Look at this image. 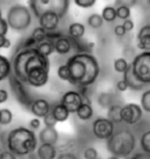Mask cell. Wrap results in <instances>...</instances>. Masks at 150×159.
I'll return each instance as SVG.
<instances>
[{
	"mask_svg": "<svg viewBox=\"0 0 150 159\" xmlns=\"http://www.w3.org/2000/svg\"><path fill=\"white\" fill-rule=\"evenodd\" d=\"M6 40H7V38H6L5 35L0 34V48H4V46H5Z\"/></svg>",
	"mask_w": 150,
	"mask_h": 159,
	"instance_id": "obj_47",
	"label": "cell"
},
{
	"mask_svg": "<svg viewBox=\"0 0 150 159\" xmlns=\"http://www.w3.org/2000/svg\"><path fill=\"white\" fill-rule=\"evenodd\" d=\"M6 20L10 29L14 32H24L32 24V14L29 7L21 4L11 6L6 14Z\"/></svg>",
	"mask_w": 150,
	"mask_h": 159,
	"instance_id": "obj_5",
	"label": "cell"
},
{
	"mask_svg": "<svg viewBox=\"0 0 150 159\" xmlns=\"http://www.w3.org/2000/svg\"><path fill=\"white\" fill-rule=\"evenodd\" d=\"M8 83L11 86V91L13 93L14 98L17 99L18 102H20L22 107L31 110L32 102H34L33 97L31 96V93L28 91V89L25 86V83H22L18 79L17 77L13 74V72L11 73L10 78H8Z\"/></svg>",
	"mask_w": 150,
	"mask_h": 159,
	"instance_id": "obj_7",
	"label": "cell"
},
{
	"mask_svg": "<svg viewBox=\"0 0 150 159\" xmlns=\"http://www.w3.org/2000/svg\"><path fill=\"white\" fill-rule=\"evenodd\" d=\"M141 107L143 111L150 113V90L144 91L141 97Z\"/></svg>",
	"mask_w": 150,
	"mask_h": 159,
	"instance_id": "obj_34",
	"label": "cell"
},
{
	"mask_svg": "<svg viewBox=\"0 0 150 159\" xmlns=\"http://www.w3.org/2000/svg\"><path fill=\"white\" fill-rule=\"evenodd\" d=\"M139 144H141V148H142L143 153L150 154V130L145 131L144 133L141 136Z\"/></svg>",
	"mask_w": 150,
	"mask_h": 159,
	"instance_id": "obj_32",
	"label": "cell"
},
{
	"mask_svg": "<svg viewBox=\"0 0 150 159\" xmlns=\"http://www.w3.org/2000/svg\"><path fill=\"white\" fill-rule=\"evenodd\" d=\"M13 119V113L8 108H1V123L0 125H8Z\"/></svg>",
	"mask_w": 150,
	"mask_h": 159,
	"instance_id": "obj_35",
	"label": "cell"
},
{
	"mask_svg": "<svg viewBox=\"0 0 150 159\" xmlns=\"http://www.w3.org/2000/svg\"><path fill=\"white\" fill-rule=\"evenodd\" d=\"M52 112L54 114L55 119L58 120V123H63V121H66V120L69 118V114H71V112L62 105L61 102L53 105Z\"/></svg>",
	"mask_w": 150,
	"mask_h": 159,
	"instance_id": "obj_21",
	"label": "cell"
},
{
	"mask_svg": "<svg viewBox=\"0 0 150 159\" xmlns=\"http://www.w3.org/2000/svg\"><path fill=\"white\" fill-rule=\"evenodd\" d=\"M0 123H1V108H0Z\"/></svg>",
	"mask_w": 150,
	"mask_h": 159,
	"instance_id": "obj_53",
	"label": "cell"
},
{
	"mask_svg": "<svg viewBox=\"0 0 150 159\" xmlns=\"http://www.w3.org/2000/svg\"><path fill=\"white\" fill-rule=\"evenodd\" d=\"M114 33H115L116 37H124L126 33H127V31L123 27V25H117V26H115V29H114Z\"/></svg>",
	"mask_w": 150,
	"mask_h": 159,
	"instance_id": "obj_42",
	"label": "cell"
},
{
	"mask_svg": "<svg viewBox=\"0 0 150 159\" xmlns=\"http://www.w3.org/2000/svg\"><path fill=\"white\" fill-rule=\"evenodd\" d=\"M107 159H121V158H118V157H115V156H110L109 158H107Z\"/></svg>",
	"mask_w": 150,
	"mask_h": 159,
	"instance_id": "obj_51",
	"label": "cell"
},
{
	"mask_svg": "<svg viewBox=\"0 0 150 159\" xmlns=\"http://www.w3.org/2000/svg\"><path fill=\"white\" fill-rule=\"evenodd\" d=\"M44 124L46 127H55L56 126L58 120L55 119V117H54V114H53L52 111L44 118Z\"/></svg>",
	"mask_w": 150,
	"mask_h": 159,
	"instance_id": "obj_36",
	"label": "cell"
},
{
	"mask_svg": "<svg viewBox=\"0 0 150 159\" xmlns=\"http://www.w3.org/2000/svg\"><path fill=\"white\" fill-rule=\"evenodd\" d=\"M86 33V27L81 23H72L68 26V35L73 39H82Z\"/></svg>",
	"mask_w": 150,
	"mask_h": 159,
	"instance_id": "obj_22",
	"label": "cell"
},
{
	"mask_svg": "<svg viewBox=\"0 0 150 159\" xmlns=\"http://www.w3.org/2000/svg\"><path fill=\"white\" fill-rule=\"evenodd\" d=\"M137 48L142 52H150V25H145L139 31Z\"/></svg>",
	"mask_w": 150,
	"mask_h": 159,
	"instance_id": "obj_17",
	"label": "cell"
},
{
	"mask_svg": "<svg viewBox=\"0 0 150 159\" xmlns=\"http://www.w3.org/2000/svg\"><path fill=\"white\" fill-rule=\"evenodd\" d=\"M116 89L120 92H126L129 89V86L127 84V81L124 79H122V80H118L116 83Z\"/></svg>",
	"mask_w": 150,
	"mask_h": 159,
	"instance_id": "obj_41",
	"label": "cell"
},
{
	"mask_svg": "<svg viewBox=\"0 0 150 159\" xmlns=\"http://www.w3.org/2000/svg\"><path fill=\"white\" fill-rule=\"evenodd\" d=\"M2 19V12H1V10H0V20Z\"/></svg>",
	"mask_w": 150,
	"mask_h": 159,
	"instance_id": "obj_52",
	"label": "cell"
},
{
	"mask_svg": "<svg viewBox=\"0 0 150 159\" xmlns=\"http://www.w3.org/2000/svg\"><path fill=\"white\" fill-rule=\"evenodd\" d=\"M97 102H99V105H100L101 107L107 108V110H109L113 105H115L114 104V96L111 93H109V92H102V93H100V96L97 97Z\"/></svg>",
	"mask_w": 150,
	"mask_h": 159,
	"instance_id": "obj_25",
	"label": "cell"
},
{
	"mask_svg": "<svg viewBox=\"0 0 150 159\" xmlns=\"http://www.w3.org/2000/svg\"><path fill=\"white\" fill-rule=\"evenodd\" d=\"M56 159H79L76 157V154L73 153V152H68V153H60Z\"/></svg>",
	"mask_w": 150,
	"mask_h": 159,
	"instance_id": "obj_43",
	"label": "cell"
},
{
	"mask_svg": "<svg viewBox=\"0 0 150 159\" xmlns=\"http://www.w3.org/2000/svg\"><path fill=\"white\" fill-rule=\"evenodd\" d=\"M136 146V138L134 133L128 129H121L115 131L110 139L107 140V148L118 158H126L134 152Z\"/></svg>",
	"mask_w": 150,
	"mask_h": 159,
	"instance_id": "obj_4",
	"label": "cell"
},
{
	"mask_svg": "<svg viewBox=\"0 0 150 159\" xmlns=\"http://www.w3.org/2000/svg\"><path fill=\"white\" fill-rule=\"evenodd\" d=\"M29 111L32 112L34 118H39V119L42 118L44 119L45 117L52 111V106H50L49 102H47L44 98H36L32 102V106H31Z\"/></svg>",
	"mask_w": 150,
	"mask_h": 159,
	"instance_id": "obj_15",
	"label": "cell"
},
{
	"mask_svg": "<svg viewBox=\"0 0 150 159\" xmlns=\"http://www.w3.org/2000/svg\"><path fill=\"white\" fill-rule=\"evenodd\" d=\"M47 40L53 44L56 53H59L61 56L68 54L73 50L72 41H71L69 35H66V34L61 33V32L55 31V32L47 33Z\"/></svg>",
	"mask_w": 150,
	"mask_h": 159,
	"instance_id": "obj_9",
	"label": "cell"
},
{
	"mask_svg": "<svg viewBox=\"0 0 150 159\" xmlns=\"http://www.w3.org/2000/svg\"><path fill=\"white\" fill-rule=\"evenodd\" d=\"M60 102L71 113H76L80 106L84 104V97L76 90H71L63 93Z\"/></svg>",
	"mask_w": 150,
	"mask_h": 159,
	"instance_id": "obj_11",
	"label": "cell"
},
{
	"mask_svg": "<svg viewBox=\"0 0 150 159\" xmlns=\"http://www.w3.org/2000/svg\"><path fill=\"white\" fill-rule=\"evenodd\" d=\"M28 159H41V158H40L39 156L36 154V152H34V153H32V154H29V156H28Z\"/></svg>",
	"mask_w": 150,
	"mask_h": 159,
	"instance_id": "obj_48",
	"label": "cell"
},
{
	"mask_svg": "<svg viewBox=\"0 0 150 159\" xmlns=\"http://www.w3.org/2000/svg\"><path fill=\"white\" fill-rule=\"evenodd\" d=\"M130 159H136V158H130Z\"/></svg>",
	"mask_w": 150,
	"mask_h": 159,
	"instance_id": "obj_54",
	"label": "cell"
},
{
	"mask_svg": "<svg viewBox=\"0 0 150 159\" xmlns=\"http://www.w3.org/2000/svg\"><path fill=\"white\" fill-rule=\"evenodd\" d=\"M8 100V92L5 89H0V104H4Z\"/></svg>",
	"mask_w": 150,
	"mask_h": 159,
	"instance_id": "obj_45",
	"label": "cell"
},
{
	"mask_svg": "<svg viewBox=\"0 0 150 159\" xmlns=\"http://www.w3.org/2000/svg\"><path fill=\"white\" fill-rule=\"evenodd\" d=\"M84 159H99V153L95 148H87L84 151Z\"/></svg>",
	"mask_w": 150,
	"mask_h": 159,
	"instance_id": "obj_37",
	"label": "cell"
},
{
	"mask_svg": "<svg viewBox=\"0 0 150 159\" xmlns=\"http://www.w3.org/2000/svg\"><path fill=\"white\" fill-rule=\"evenodd\" d=\"M49 59L39 53L35 48H25L18 51L12 60L13 74L25 84H27V75L29 71L34 68L49 70Z\"/></svg>",
	"mask_w": 150,
	"mask_h": 159,
	"instance_id": "obj_2",
	"label": "cell"
},
{
	"mask_svg": "<svg viewBox=\"0 0 150 159\" xmlns=\"http://www.w3.org/2000/svg\"><path fill=\"white\" fill-rule=\"evenodd\" d=\"M31 37L34 39V41L36 43V45L42 43V41H46L47 40V32L45 31L42 27L40 26H36L35 29L33 30V32L31 34Z\"/></svg>",
	"mask_w": 150,
	"mask_h": 159,
	"instance_id": "obj_31",
	"label": "cell"
},
{
	"mask_svg": "<svg viewBox=\"0 0 150 159\" xmlns=\"http://www.w3.org/2000/svg\"><path fill=\"white\" fill-rule=\"evenodd\" d=\"M72 85L86 89L94 84L100 74V64L92 53H78L67 59Z\"/></svg>",
	"mask_w": 150,
	"mask_h": 159,
	"instance_id": "obj_1",
	"label": "cell"
},
{
	"mask_svg": "<svg viewBox=\"0 0 150 159\" xmlns=\"http://www.w3.org/2000/svg\"><path fill=\"white\" fill-rule=\"evenodd\" d=\"M12 72H13L12 61L8 58H6L5 56L0 54V81L8 79Z\"/></svg>",
	"mask_w": 150,
	"mask_h": 159,
	"instance_id": "obj_20",
	"label": "cell"
},
{
	"mask_svg": "<svg viewBox=\"0 0 150 159\" xmlns=\"http://www.w3.org/2000/svg\"><path fill=\"white\" fill-rule=\"evenodd\" d=\"M121 110H122V105H118V104L113 105L108 110V119L111 120L114 124L123 123L122 118H121Z\"/></svg>",
	"mask_w": 150,
	"mask_h": 159,
	"instance_id": "obj_24",
	"label": "cell"
},
{
	"mask_svg": "<svg viewBox=\"0 0 150 159\" xmlns=\"http://www.w3.org/2000/svg\"><path fill=\"white\" fill-rule=\"evenodd\" d=\"M122 25H123V27L126 29V31H127V32H130V31H133V30H134V26H135V25H134V21L131 20V19L124 20Z\"/></svg>",
	"mask_w": 150,
	"mask_h": 159,
	"instance_id": "obj_44",
	"label": "cell"
},
{
	"mask_svg": "<svg viewBox=\"0 0 150 159\" xmlns=\"http://www.w3.org/2000/svg\"><path fill=\"white\" fill-rule=\"evenodd\" d=\"M10 47H11V41H10V39H7L6 40V43H5L4 48H10Z\"/></svg>",
	"mask_w": 150,
	"mask_h": 159,
	"instance_id": "obj_49",
	"label": "cell"
},
{
	"mask_svg": "<svg viewBox=\"0 0 150 159\" xmlns=\"http://www.w3.org/2000/svg\"><path fill=\"white\" fill-rule=\"evenodd\" d=\"M142 114H143V110L142 107L137 105V104H127V105H123L122 110H121V118L122 121L126 123L127 125H135L137 124L141 118H142Z\"/></svg>",
	"mask_w": 150,
	"mask_h": 159,
	"instance_id": "obj_10",
	"label": "cell"
},
{
	"mask_svg": "<svg viewBox=\"0 0 150 159\" xmlns=\"http://www.w3.org/2000/svg\"><path fill=\"white\" fill-rule=\"evenodd\" d=\"M40 144H48V145H54L59 143V132L55 127H46L41 129L38 136Z\"/></svg>",
	"mask_w": 150,
	"mask_h": 159,
	"instance_id": "obj_16",
	"label": "cell"
},
{
	"mask_svg": "<svg viewBox=\"0 0 150 159\" xmlns=\"http://www.w3.org/2000/svg\"><path fill=\"white\" fill-rule=\"evenodd\" d=\"M74 2H75V5L81 8H89V7L94 6L96 1L95 0H74Z\"/></svg>",
	"mask_w": 150,
	"mask_h": 159,
	"instance_id": "obj_38",
	"label": "cell"
},
{
	"mask_svg": "<svg viewBox=\"0 0 150 159\" xmlns=\"http://www.w3.org/2000/svg\"><path fill=\"white\" fill-rule=\"evenodd\" d=\"M103 18H102V16L101 14H99V13H93V14H90L88 17V19H87V23H88V25L92 27V29H100L101 26L103 25Z\"/></svg>",
	"mask_w": 150,
	"mask_h": 159,
	"instance_id": "obj_30",
	"label": "cell"
},
{
	"mask_svg": "<svg viewBox=\"0 0 150 159\" xmlns=\"http://www.w3.org/2000/svg\"><path fill=\"white\" fill-rule=\"evenodd\" d=\"M44 6V13L46 11H52L56 13L60 18L66 16L67 10L69 7L68 0H40Z\"/></svg>",
	"mask_w": 150,
	"mask_h": 159,
	"instance_id": "obj_14",
	"label": "cell"
},
{
	"mask_svg": "<svg viewBox=\"0 0 150 159\" xmlns=\"http://www.w3.org/2000/svg\"><path fill=\"white\" fill-rule=\"evenodd\" d=\"M149 5H150V0H149Z\"/></svg>",
	"mask_w": 150,
	"mask_h": 159,
	"instance_id": "obj_55",
	"label": "cell"
},
{
	"mask_svg": "<svg viewBox=\"0 0 150 159\" xmlns=\"http://www.w3.org/2000/svg\"><path fill=\"white\" fill-rule=\"evenodd\" d=\"M115 8H116V14L118 19H122L123 21L130 19V14H131L130 7L122 5L121 1H115Z\"/></svg>",
	"mask_w": 150,
	"mask_h": 159,
	"instance_id": "obj_26",
	"label": "cell"
},
{
	"mask_svg": "<svg viewBox=\"0 0 150 159\" xmlns=\"http://www.w3.org/2000/svg\"><path fill=\"white\" fill-rule=\"evenodd\" d=\"M27 84L33 87H42L48 83L49 79V70L45 68H34L28 72Z\"/></svg>",
	"mask_w": 150,
	"mask_h": 159,
	"instance_id": "obj_12",
	"label": "cell"
},
{
	"mask_svg": "<svg viewBox=\"0 0 150 159\" xmlns=\"http://www.w3.org/2000/svg\"><path fill=\"white\" fill-rule=\"evenodd\" d=\"M4 153H5V150L0 148V159H1V157H2V156H4Z\"/></svg>",
	"mask_w": 150,
	"mask_h": 159,
	"instance_id": "obj_50",
	"label": "cell"
},
{
	"mask_svg": "<svg viewBox=\"0 0 150 159\" xmlns=\"http://www.w3.org/2000/svg\"><path fill=\"white\" fill-rule=\"evenodd\" d=\"M35 50L39 52V53H41L42 56H45V57H47V58L49 57L53 52H55L53 44H52L50 41H48V40H46V41H42V43L38 44L36 47H35Z\"/></svg>",
	"mask_w": 150,
	"mask_h": 159,
	"instance_id": "obj_27",
	"label": "cell"
},
{
	"mask_svg": "<svg viewBox=\"0 0 150 159\" xmlns=\"http://www.w3.org/2000/svg\"><path fill=\"white\" fill-rule=\"evenodd\" d=\"M130 67V64L127 61L126 58H117L114 60V70L116 71L117 73H122L124 74L128 68Z\"/></svg>",
	"mask_w": 150,
	"mask_h": 159,
	"instance_id": "obj_29",
	"label": "cell"
},
{
	"mask_svg": "<svg viewBox=\"0 0 150 159\" xmlns=\"http://www.w3.org/2000/svg\"><path fill=\"white\" fill-rule=\"evenodd\" d=\"M1 159H17V156L13 154L12 152H10L8 150H5V153L1 157Z\"/></svg>",
	"mask_w": 150,
	"mask_h": 159,
	"instance_id": "obj_46",
	"label": "cell"
},
{
	"mask_svg": "<svg viewBox=\"0 0 150 159\" xmlns=\"http://www.w3.org/2000/svg\"><path fill=\"white\" fill-rule=\"evenodd\" d=\"M35 152L41 159H56V157L59 156L56 146L48 144H40Z\"/></svg>",
	"mask_w": 150,
	"mask_h": 159,
	"instance_id": "obj_18",
	"label": "cell"
},
{
	"mask_svg": "<svg viewBox=\"0 0 150 159\" xmlns=\"http://www.w3.org/2000/svg\"><path fill=\"white\" fill-rule=\"evenodd\" d=\"M123 79L127 81L129 89L133 90V91H141V90H143L145 86H147V85H144L143 83H141V81L135 77V74H134V72H133V68H131V65H130V67L128 68V71L123 74Z\"/></svg>",
	"mask_w": 150,
	"mask_h": 159,
	"instance_id": "obj_19",
	"label": "cell"
},
{
	"mask_svg": "<svg viewBox=\"0 0 150 159\" xmlns=\"http://www.w3.org/2000/svg\"><path fill=\"white\" fill-rule=\"evenodd\" d=\"M101 16L103 18V20L107 21V23H113V21H115V19L117 18L115 6H106V7H103Z\"/></svg>",
	"mask_w": 150,
	"mask_h": 159,
	"instance_id": "obj_28",
	"label": "cell"
},
{
	"mask_svg": "<svg viewBox=\"0 0 150 159\" xmlns=\"http://www.w3.org/2000/svg\"><path fill=\"white\" fill-rule=\"evenodd\" d=\"M92 131L97 139L108 140L115 133V124L108 118H96L93 121Z\"/></svg>",
	"mask_w": 150,
	"mask_h": 159,
	"instance_id": "obj_8",
	"label": "cell"
},
{
	"mask_svg": "<svg viewBox=\"0 0 150 159\" xmlns=\"http://www.w3.org/2000/svg\"><path fill=\"white\" fill-rule=\"evenodd\" d=\"M56 73H58V77L61 80L69 83V80H71V73H69V70H68V66H67L66 64L60 65L58 67V72Z\"/></svg>",
	"mask_w": 150,
	"mask_h": 159,
	"instance_id": "obj_33",
	"label": "cell"
},
{
	"mask_svg": "<svg viewBox=\"0 0 150 159\" xmlns=\"http://www.w3.org/2000/svg\"><path fill=\"white\" fill-rule=\"evenodd\" d=\"M8 29H10V26H8V23H7V20L6 19H1L0 20V34H2V35H5L7 34L8 32Z\"/></svg>",
	"mask_w": 150,
	"mask_h": 159,
	"instance_id": "obj_40",
	"label": "cell"
},
{
	"mask_svg": "<svg viewBox=\"0 0 150 159\" xmlns=\"http://www.w3.org/2000/svg\"><path fill=\"white\" fill-rule=\"evenodd\" d=\"M6 148L17 157H28L38 148V137L31 129L20 126L7 132Z\"/></svg>",
	"mask_w": 150,
	"mask_h": 159,
	"instance_id": "obj_3",
	"label": "cell"
},
{
	"mask_svg": "<svg viewBox=\"0 0 150 159\" xmlns=\"http://www.w3.org/2000/svg\"><path fill=\"white\" fill-rule=\"evenodd\" d=\"M93 114H94V110L92 107V104H84V102L80 106V108L76 112L79 119L84 120V121L90 119L93 117Z\"/></svg>",
	"mask_w": 150,
	"mask_h": 159,
	"instance_id": "obj_23",
	"label": "cell"
},
{
	"mask_svg": "<svg viewBox=\"0 0 150 159\" xmlns=\"http://www.w3.org/2000/svg\"><path fill=\"white\" fill-rule=\"evenodd\" d=\"M28 126H29V129H31L32 131L39 130L40 126H41V121H40L39 118H33V119L29 120V123H28Z\"/></svg>",
	"mask_w": 150,
	"mask_h": 159,
	"instance_id": "obj_39",
	"label": "cell"
},
{
	"mask_svg": "<svg viewBox=\"0 0 150 159\" xmlns=\"http://www.w3.org/2000/svg\"><path fill=\"white\" fill-rule=\"evenodd\" d=\"M60 19L56 13L52 11H46L44 14H41V17L39 18V26L49 33V32H55L58 31L59 24H60Z\"/></svg>",
	"mask_w": 150,
	"mask_h": 159,
	"instance_id": "obj_13",
	"label": "cell"
},
{
	"mask_svg": "<svg viewBox=\"0 0 150 159\" xmlns=\"http://www.w3.org/2000/svg\"><path fill=\"white\" fill-rule=\"evenodd\" d=\"M135 77L144 85L150 84V52H141L136 54L130 63Z\"/></svg>",
	"mask_w": 150,
	"mask_h": 159,
	"instance_id": "obj_6",
	"label": "cell"
}]
</instances>
